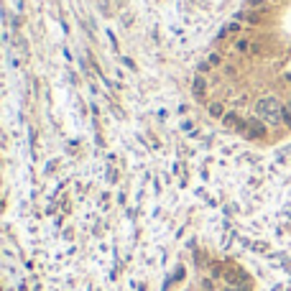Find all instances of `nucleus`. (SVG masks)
Instances as JSON below:
<instances>
[{"instance_id": "obj_8", "label": "nucleus", "mask_w": 291, "mask_h": 291, "mask_svg": "<svg viewBox=\"0 0 291 291\" xmlns=\"http://www.w3.org/2000/svg\"><path fill=\"white\" fill-rule=\"evenodd\" d=\"M271 3H281V0H271Z\"/></svg>"}, {"instance_id": "obj_2", "label": "nucleus", "mask_w": 291, "mask_h": 291, "mask_svg": "<svg viewBox=\"0 0 291 291\" xmlns=\"http://www.w3.org/2000/svg\"><path fill=\"white\" fill-rule=\"evenodd\" d=\"M238 21L240 23H248V26H260V23H263V18H260L258 10H245V8L238 13Z\"/></svg>"}, {"instance_id": "obj_7", "label": "nucleus", "mask_w": 291, "mask_h": 291, "mask_svg": "<svg viewBox=\"0 0 291 291\" xmlns=\"http://www.w3.org/2000/svg\"><path fill=\"white\" fill-rule=\"evenodd\" d=\"M220 61H222V59H220V54H209V61H207V64H209V67H217Z\"/></svg>"}, {"instance_id": "obj_5", "label": "nucleus", "mask_w": 291, "mask_h": 291, "mask_svg": "<svg viewBox=\"0 0 291 291\" xmlns=\"http://www.w3.org/2000/svg\"><path fill=\"white\" fill-rule=\"evenodd\" d=\"M209 115L212 118H225V105L222 102H212L209 105Z\"/></svg>"}, {"instance_id": "obj_4", "label": "nucleus", "mask_w": 291, "mask_h": 291, "mask_svg": "<svg viewBox=\"0 0 291 291\" xmlns=\"http://www.w3.org/2000/svg\"><path fill=\"white\" fill-rule=\"evenodd\" d=\"M192 89H194V97H202V95H205V89H207V82H205V77H194V82H192Z\"/></svg>"}, {"instance_id": "obj_1", "label": "nucleus", "mask_w": 291, "mask_h": 291, "mask_svg": "<svg viewBox=\"0 0 291 291\" xmlns=\"http://www.w3.org/2000/svg\"><path fill=\"white\" fill-rule=\"evenodd\" d=\"M255 113H258V120L268 123V125H279L284 118V107L276 97H263V100H258Z\"/></svg>"}, {"instance_id": "obj_3", "label": "nucleus", "mask_w": 291, "mask_h": 291, "mask_svg": "<svg viewBox=\"0 0 291 291\" xmlns=\"http://www.w3.org/2000/svg\"><path fill=\"white\" fill-rule=\"evenodd\" d=\"M268 5H271V0H245V10H258V13H263Z\"/></svg>"}, {"instance_id": "obj_6", "label": "nucleus", "mask_w": 291, "mask_h": 291, "mask_svg": "<svg viewBox=\"0 0 291 291\" xmlns=\"http://www.w3.org/2000/svg\"><path fill=\"white\" fill-rule=\"evenodd\" d=\"M235 49H238L240 54H245V51H250V39H240V41L235 43Z\"/></svg>"}]
</instances>
